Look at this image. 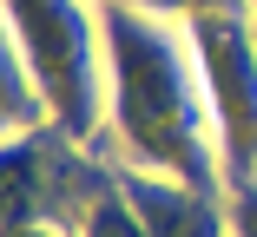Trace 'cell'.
Listing matches in <instances>:
<instances>
[{"instance_id": "cell-4", "label": "cell", "mask_w": 257, "mask_h": 237, "mask_svg": "<svg viewBox=\"0 0 257 237\" xmlns=\"http://www.w3.org/2000/svg\"><path fill=\"white\" fill-rule=\"evenodd\" d=\"M185 27L204 66V92H211L224 184L244 191L257 184V14L244 0H218V7H198Z\"/></svg>"}, {"instance_id": "cell-6", "label": "cell", "mask_w": 257, "mask_h": 237, "mask_svg": "<svg viewBox=\"0 0 257 237\" xmlns=\"http://www.w3.org/2000/svg\"><path fill=\"white\" fill-rule=\"evenodd\" d=\"M40 125H53V112H46V92L27 66V53L14 40H0V132H40Z\"/></svg>"}, {"instance_id": "cell-11", "label": "cell", "mask_w": 257, "mask_h": 237, "mask_svg": "<svg viewBox=\"0 0 257 237\" xmlns=\"http://www.w3.org/2000/svg\"><path fill=\"white\" fill-rule=\"evenodd\" d=\"M244 7H250V14H257V0H244Z\"/></svg>"}, {"instance_id": "cell-2", "label": "cell", "mask_w": 257, "mask_h": 237, "mask_svg": "<svg viewBox=\"0 0 257 237\" xmlns=\"http://www.w3.org/2000/svg\"><path fill=\"white\" fill-rule=\"evenodd\" d=\"M7 40L27 53L53 125L106 152V112H112L106 7L99 0H7Z\"/></svg>"}, {"instance_id": "cell-3", "label": "cell", "mask_w": 257, "mask_h": 237, "mask_svg": "<svg viewBox=\"0 0 257 237\" xmlns=\"http://www.w3.org/2000/svg\"><path fill=\"white\" fill-rule=\"evenodd\" d=\"M0 165H7V224H53L73 237L92 217V204L119 184V165L60 125L14 132Z\"/></svg>"}, {"instance_id": "cell-5", "label": "cell", "mask_w": 257, "mask_h": 237, "mask_svg": "<svg viewBox=\"0 0 257 237\" xmlns=\"http://www.w3.org/2000/svg\"><path fill=\"white\" fill-rule=\"evenodd\" d=\"M119 191L132 198L152 237H231V191H204V184L125 171V165H119Z\"/></svg>"}, {"instance_id": "cell-7", "label": "cell", "mask_w": 257, "mask_h": 237, "mask_svg": "<svg viewBox=\"0 0 257 237\" xmlns=\"http://www.w3.org/2000/svg\"><path fill=\"white\" fill-rule=\"evenodd\" d=\"M79 237H152V230H145V217L132 211V198H125L119 184H112V191L92 204V217L79 224Z\"/></svg>"}, {"instance_id": "cell-9", "label": "cell", "mask_w": 257, "mask_h": 237, "mask_svg": "<svg viewBox=\"0 0 257 237\" xmlns=\"http://www.w3.org/2000/svg\"><path fill=\"white\" fill-rule=\"evenodd\" d=\"M231 237H257V184L231 191Z\"/></svg>"}, {"instance_id": "cell-10", "label": "cell", "mask_w": 257, "mask_h": 237, "mask_svg": "<svg viewBox=\"0 0 257 237\" xmlns=\"http://www.w3.org/2000/svg\"><path fill=\"white\" fill-rule=\"evenodd\" d=\"M7 237H73V230H53V224H7Z\"/></svg>"}, {"instance_id": "cell-8", "label": "cell", "mask_w": 257, "mask_h": 237, "mask_svg": "<svg viewBox=\"0 0 257 237\" xmlns=\"http://www.w3.org/2000/svg\"><path fill=\"white\" fill-rule=\"evenodd\" d=\"M99 7H139V14H165V20H191L198 7H218V0H99Z\"/></svg>"}, {"instance_id": "cell-1", "label": "cell", "mask_w": 257, "mask_h": 237, "mask_svg": "<svg viewBox=\"0 0 257 237\" xmlns=\"http://www.w3.org/2000/svg\"><path fill=\"white\" fill-rule=\"evenodd\" d=\"M106 66H112L106 158L125 171H159V178L204 184V191H231L191 27L139 7H106Z\"/></svg>"}]
</instances>
